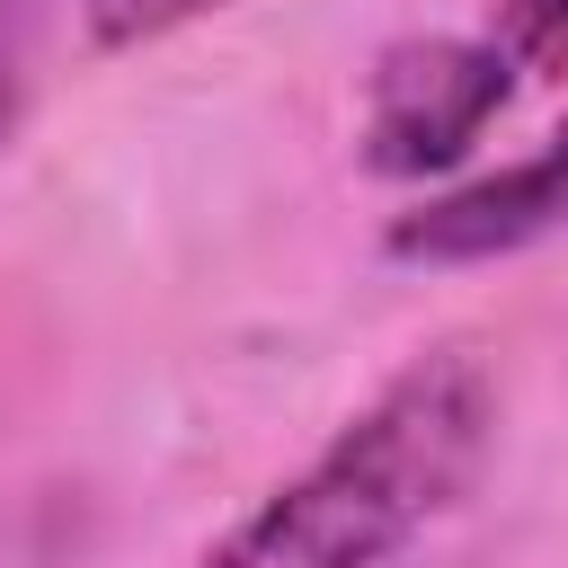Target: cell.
<instances>
[{
  "label": "cell",
  "instance_id": "obj_1",
  "mask_svg": "<svg viewBox=\"0 0 568 568\" xmlns=\"http://www.w3.org/2000/svg\"><path fill=\"white\" fill-rule=\"evenodd\" d=\"M497 444V382L470 346L399 364L284 488H266L204 568H390L444 524Z\"/></svg>",
  "mask_w": 568,
  "mask_h": 568
},
{
  "label": "cell",
  "instance_id": "obj_2",
  "mask_svg": "<svg viewBox=\"0 0 568 568\" xmlns=\"http://www.w3.org/2000/svg\"><path fill=\"white\" fill-rule=\"evenodd\" d=\"M515 62L488 36H399L364 80V169L382 178H435L453 169L488 115L506 106Z\"/></svg>",
  "mask_w": 568,
  "mask_h": 568
},
{
  "label": "cell",
  "instance_id": "obj_3",
  "mask_svg": "<svg viewBox=\"0 0 568 568\" xmlns=\"http://www.w3.org/2000/svg\"><path fill=\"white\" fill-rule=\"evenodd\" d=\"M559 222V142L488 169V178H462L426 204H408L390 222V257H426V266H479V257H515L532 240H550Z\"/></svg>",
  "mask_w": 568,
  "mask_h": 568
},
{
  "label": "cell",
  "instance_id": "obj_4",
  "mask_svg": "<svg viewBox=\"0 0 568 568\" xmlns=\"http://www.w3.org/2000/svg\"><path fill=\"white\" fill-rule=\"evenodd\" d=\"M213 9H231V0H80V27H89L98 53H133V44H160V36H178Z\"/></svg>",
  "mask_w": 568,
  "mask_h": 568
},
{
  "label": "cell",
  "instance_id": "obj_5",
  "mask_svg": "<svg viewBox=\"0 0 568 568\" xmlns=\"http://www.w3.org/2000/svg\"><path fill=\"white\" fill-rule=\"evenodd\" d=\"M559 9H568V0H506V9H497V36H488V44H497V53L515 62V71L550 80V71H559Z\"/></svg>",
  "mask_w": 568,
  "mask_h": 568
},
{
  "label": "cell",
  "instance_id": "obj_6",
  "mask_svg": "<svg viewBox=\"0 0 568 568\" xmlns=\"http://www.w3.org/2000/svg\"><path fill=\"white\" fill-rule=\"evenodd\" d=\"M9 124H18V53L0 44V142H9Z\"/></svg>",
  "mask_w": 568,
  "mask_h": 568
}]
</instances>
